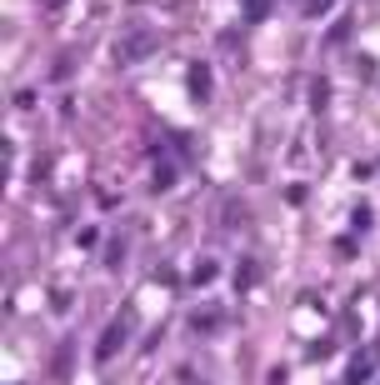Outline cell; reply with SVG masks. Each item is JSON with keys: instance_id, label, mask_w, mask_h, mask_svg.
Masks as SVG:
<instances>
[{"instance_id": "6da1fadb", "label": "cell", "mask_w": 380, "mask_h": 385, "mask_svg": "<svg viewBox=\"0 0 380 385\" xmlns=\"http://www.w3.org/2000/svg\"><path fill=\"white\" fill-rule=\"evenodd\" d=\"M121 346H125V320H116V325H111V330L100 336V350H95V355H100V360H111V355H116Z\"/></svg>"}, {"instance_id": "7a4b0ae2", "label": "cell", "mask_w": 380, "mask_h": 385, "mask_svg": "<svg viewBox=\"0 0 380 385\" xmlns=\"http://www.w3.org/2000/svg\"><path fill=\"white\" fill-rule=\"evenodd\" d=\"M150 50H155V40H150V35H130V40H125V50H121V61H135V55H150Z\"/></svg>"}, {"instance_id": "3957f363", "label": "cell", "mask_w": 380, "mask_h": 385, "mask_svg": "<svg viewBox=\"0 0 380 385\" xmlns=\"http://www.w3.org/2000/svg\"><path fill=\"white\" fill-rule=\"evenodd\" d=\"M250 286H255V260L240 265V291H250Z\"/></svg>"}, {"instance_id": "277c9868", "label": "cell", "mask_w": 380, "mask_h": 385, "mask_svg": "<svg viewBox=\"0 0 380 385\" xmlns=\"http://www.w3.org/2000/svg\"><path fill=\"white\" fill-rule=\"evenodd\" d=\"M270 11V0H250V16H265Z\"/></svg>"}, {"instance_id": "5b68a950", "label": "cell", "mask_w": 380, "mask_h": 385, "mask_svg": "<svg viewBox=\"0 0 380 385\" xmlns=\"http://www.w3.org/2000/svg\"><path fill=\"white\" fill-rule=\"evenodd\" d=\"M325 6H331V0H310V6H305V11H310V16H320Z\"/></svg>"}]
</instances>
